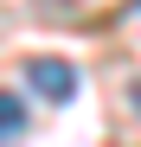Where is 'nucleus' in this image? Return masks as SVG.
Returning a JSON list of instances; mask_svg holds the SVG:
<instances>
[{
  "label": "nucleus",
  "mask_w": 141,
  "mask_h": 147,
  "mask_svg": "<svg viewBox=\"0 0 141 147\" xmlns=\"http://www.w3.org/2000/svg\"><path fill=\"white\" fill-rule=\"evenodd\" d=\"M135 109H141V83H135Z\"/></svg>",
  "instance_id": "7ed1b4c3"
},
{
  "label": "nucleus",
  "mask_w": 141,
  "mask_h": 147,
  "mask_svg": "<svg viewBox=\"0 0 141 147\" xmlns=\"http://www.w3.org/2000/svg\"><path fill=\"white\" fill-rule=\"evenodd\" d=\"M19 134H26V102H19V96H7V90H0V147H13Z\"/></svg>",
  "instance_id": "f03ea898"
},
{
  "label": "nucleus",
  "mask_w": 141,
  "mask_h": 147,
  "mask_svg": "<svg viewBox=\"0 0 141 147\" xmlns=\"http://www.w3.org/2000/svg\"><path fill=\"white\" fill-rule=\"evenodd\" d=\"M52 7H58V0H52Z\"/></svg>",
  "instance_id": "20e7f679"
},
{
  "label": "nucleus",
  "mask_w": 141,
  "mask_h": 147,
  "mask_svg": "<svg viewBox=\"0 0 141 147\" xmlns=\"http://www.w3.org/2000/svg\"><path fill=\"white\" fill-rule=\"evenodd\" d=\"M26 83L45 96V102H70V96H77V70H70L64 58H32L26 64Z\"/></svg>",
  "instance_id": "f257e3e1"
}]
</instances>
